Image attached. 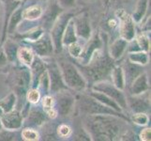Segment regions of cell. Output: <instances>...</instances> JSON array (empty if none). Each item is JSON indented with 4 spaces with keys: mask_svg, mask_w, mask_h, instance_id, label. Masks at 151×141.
I'll use <instances>...</instances> for the list:
<instances>
[{
    "mask_svg": "<svg viewBox=\"0 0 151 141\" xmlns=\"http://www.w3.org/2000/svg\"><path fill=\"white\" fill-rule=\"evenodd\" d=\"M86 131L92 140L110 141L120 137L122 121L112 115H87Z\"/></svg>",
    "mask_w": 151,
    "mask_h": 141,
    "instance_id": "cell-1",
    "label": "cell"
},
{
    "mask_svg": "<svg viewBox=\"0 0 151 141\" xmlns=\"http://www.w3.org/2000/svg\"><path fill=\"white\" fill-rule=\"evenodd\" d=\"M57 64L59 66L62 78L68 88L76 92H84L86 90L87 81L75 64L64 59L58 61Z\"/></svg>",
    "mask_w": 151,
    "mask_h": 141,
    "instance_id": "cell-2",
    "label": "cell"
},
{
    "mask_svg": "<svg viewBox=\"0 0 151 141\" xmlns=\"http://www.w3.org/2000/svg\"><path fill=\"white\" fill-rule=\"evenodd\" d=\"M79 107L81 112L85 115H112V116H116L124 119L125 121H129V119L124 116L123 113L117 112L104 106L96 99L91 97L89 94H83L79 99Z\"/></svg>",
    "mask_w": 151,
    "mask_h": 141,
    "instance_id": "cell-3",
    "label": "cell"
},
{
    "mask_svg": "<svg viewBox=\"0 0 151 141\" xmlns=\"http://www.w3.org/2000/svg\"><path fill=\"white\" fill-rule=\"evenodd\" d=\"M10 85L13 87V92L16 96H25L27 90L31 84V74L29 68L22 65L13 69V72L9 75Z\"/></svg>",
    "mask_w": 151,
    "mask_h": 141,
    "instance_id": "cell-4",
    "label": "cell"
},
{
    "mask_svg": "<svg viewBox=\"0 0 151 141\" xmlns=\"http://www.w3.org/2000/svg\"><path fill=\"white\" fill-rule=\"evenodd\" d=\"M74 15L70 12H62L58 16L56 17L55 22L53 23L50 30V37L52 39L55 51L56 53H59L63 49V44H62V37H63L64 30L67 27L69 21L73 17Z\"/></svg>",
    "mask_w": 151,
    "mask_h": 141,
    "instance_id": "cell-5",
    "label": "cell"
},
{
    "mask_svg": "<svg viewBox=\"0 0 151 141\" xmlns=\"http://www.w3.org/2000/svg\"><path fill=\"white\" fill-rule=\"evenodd\" d=\"M91 90L106 94L107 96L112 98L114 101H116L119 106H120L123 111L125 109L128 108L127 96L125 95L124 90H119V88H117L112 82L107 81L106 79L97 81L93 84Z\"/></svg>",
    "mask_w": 151,
    "mask_h": 141,
    "instance_id": "cell-6",
    "label": "cell"
},
{
    "mask_svg": "<svg viewBox=\"0 0 151 141\" xmlns=\"http://www.w3.org/2000/svg\"><path fill=\"white\" fill-rule=\"evenodd\" d=\"M116 16L119 21V37L127 40L128 43L133 40L136 35V29H135L136 24L132 17L124 9L116 10Z\"/></svg>",
    "mask_w": 151,
    "mask_h": 141,
    "instance_id": "cell-7",
    "label": "cell"
},
{
    "mask_svg": "<svg viewBox=\"0 0 151 141\" xmlns=\"http://www.w3.org/2000/svg\"><path fill=\"white\" fill-rule=\"evenodd\" d=\"M55 101L57 113L61 117H69L73 112L76 99L69 90H64L55 93Z\"/></svg>",
    "mask_w": 151,
    "mask_h": 141,
    "instance_id": "cell-8",
    "label": "cell"
},
{
    "mask_svg": "<svg viewBox=\"0 0 151 141\" xmlns=\"http://www.w3.org/2000/svg\"><path fill=\"white\" fill-rule=\"evenodd\" d=\"M87 41L88 43L84 47V49H83V52L80 57L78 59H76L78 63L80 64V66L87 65L96 52L102 49V47H103V40L100 36V34L92 35L90 39Z\"/></svg>",
    "mask_w": 151,
    "mask_h": 141,
    "instance_id": "cell-9",
    "label": "cell"
},
{
    "mask_svg": "<svg viewBox=\"0 0 151 141\" xmlns=\"http://www.w3.org/2000/svg\"><path fill=\"white\" fill-rule=\"evenodd\" d=\"M50 77V93H57L61 90H69L65 85L63 78L61 75L59 66L56 61L45 62Z\"/></svg>",
    "mask_w": 151,
    "mask_h": 141,
    "instance_id": "cell-10",
    "label": "cell"
},
{
    "mask_svg": "<svg viewBox=\"0 0 151 141\" xmlns=\"http://www.w3.org/2000/svg\"><path fill=\"white\" fill-rule=\"evenodd\" d=\"M75 32L78 38L88 40L92 36V27L86 12H82L72 17Z\"/></svg>",
    "mask_w": 151,
    "mask_h": 141,
    "instance_id": "cell-11",
    "label": "cell"
},
{
    "mask_svg": "<svg viewBox=\"0 0 151 141\" xmlns=\"http://www.w3.org/2000/svg\"><path fill=\"white\" fill-rule=\"evenodd\" d=\"M31 49L40 59H47L54 53L55 48L49 34H43L41 38L31 43Z\"/></svg>",
    "mask_w": 151,
    "mask_h": 141,
    "instance_id": "cell-12",
    "label": "cell"
},
{
    "mask_svg": "<svg viewBox=\"0 0 151 141\" xmlns=\"http://www.w3.org/2000/svg\"><path fill=\"white\" fill-rule=\"evenodd\" d=\"M0 119H1L3 128L9 131H18L24 126V121L23 115L16 109L3 113L0 116Z\"/></svg>",
    "mask_w": 151,
    "mask_h": 141,
    "instance_id": "cell-13",
    "label": "cell"
},
{
    "mask_svg": "<svg viewBox=\"0 0 151 141\" xmlns=\"http://www.w3.org/2000/svg\"><path fill=\"white\" fill-rule=\"evenodd\" d=\"M148 92L141 95H131L127 97V106L132 111L136 112H147L150 108V100L147 95Z\"/></svg>",
    "mask_w": 151,
    "mask_h": 141,
    "instance_id": "cell-14",
    "label": "cell"
},
{
    "mask_svg": "<svg viewBox=\"0 0 151 141\" xmlns=\"http://www.w3.org/2000/svg\"><path fill=\"white\" fill-rule=\"evenodd\" d=\"M46 121H47V116L45 112L39 108H36L35 106H30L27 117L24 119V121H27L25 124L30 127L41 126L46 122Z\"/></svg>",
    "mask_w": 151,
    "mask_h": 141,
    "instance_id": "cell-15",
    "label": "cell"
},
{
    "mask_svg": "<svg viewBox=\"0 0 151 141\" xmlns=\"http://www.w3.org/2000/svg\"><path fill=\"white\" fill-rule=\"evenodd\" d=\"M131 93L132 95H141V94L147 93L150 90L149 81L147 74L143 72L137 77H135L133 81L131 83Z\"/></svg>",
    "mask_w": 151,
    "mask_h": 141,
    "instance_id": "cell-16",
    "label": "cell"
},
{
    "mask_svg": "<svg viewBox=\"0 0 151 141\" xmlns=\"http://www.w3.org/2000/svg\"><path fill=\"white\" fill-rule=\"evenodd\" d=\"M128 44H129L128 41L120 37L114 40L108 47V56L114 61L120 59L125 54V52L127 51Z\"/></svg>",
    "mask_w": 151,
    "mask_h": 141,
    "instance_id": "cell-17",
    "label": "cell"
},
{
    "mask_svg": "<svg viewBox=\"0 0 151 141\" xmlns=\"http://www.w3.org/2000/svg\"><path fill=\"white\" fill-rule=\"evenodd\" d=\"M3 47L2 49L6 55L9 62L14 63L17 61V53L20 45L14 39L12 38H6L3 40Z\"/></svg>",
    "mask_w": 151,
    "mask_h": 141,
    "instance_id": "cell-18",
    "label": "cell"
},
{
    "mask_svg": "<svg viewBox=\"0 0 151 141\" xmlns=\"http://www.w3.org/2000/svg\"><path fill=\"white\" fill-rule=\"evenodd\" d=\"M110 76H111V82L116 86L117 88L121 90H124L126 88V78H125V74L122 66L114 65L112 67L110 71Z\"/></svg>",
    "mask_w": 151,
    "mask_h": 141,
    "instance_id": "cell-19",
    "label": "cell"
},
{
    "mask_svg": "<svg viewBox=\"0 0 151 141\" xmlns=\"http://www.w3.org/2000/svg\"><path fill=\"white\" fill-rule=\"evenodd\" d=\"M91 97H93L94 99H96L97 101H99L100 103H101L104 106H106L108 107H110L114 110H116L117 112H121L123 113V110L122 108L120 107V106L116 102L114 101L112 98H110L109 96H107L106 94H104L102 92H100V91H96V90H90V92L88 93Z\"/></svg>",
    "mask_w": 151,
    "mask_h": 141,
    "instance_id": "cell-20",
    "label": "cell"
},
{
    "mask_svg": "<svg viewBox=\"0 0 151 141\" xmlns=\"http://www.w3.org/2000/svg\"><path fill=\"white\" fill-rule=\"evenodd\" d=\"M22 8H21V5L19 7L15 9L12 13L10 14V16L8 20L7 23V27H6V34L12 35L14 32H16L17 27L19 24L22 22L23 17H22Z\"/></svg>",
    "mask_w": 151,
    "mask_h": 141,
    "instance_id": "cell-21",
    "label": "cell"
},
{
    "mask_svg": "<svg viewBox=\"0 0 151 141\" xmlns=\"http://www.w3.org/2000/svg\"><path fill=\"white\" fill-rule=\"evenodd\" d=\"M43 13V9L40 5H33V6L27 7L22 10V17L24 20L34 22V21H37L42 17Z\"/></svg>",
    "mask_w": 151,
    "mask_h": 141,
    "instance_id": "cell-22",
    "label": "cell"
},
{
    "mask_svg": "<svg viewBox=\"0 0 151 141\" xmlns=\"http://www.w3.org/2000/svg\"><path fill=\"white\" fill-rule=\"evenodd\" d=\"M36 57L33 50L29 47H19L17 53V60L21 62V64L27 67H30Z\"/></svg>",
    "mask_w": 151,
    "mask_h": 141,
    "instance_id": "cell-23",
    "label": "cell"
},
{
    "mask_svg": "<svg viewBox=\"0 0 151 141\" xmlns=\"http://www.w3.org/2000/svg\"><path fill=\"white\" fill-rule=\"evenodd\" d=\"M149 0H138L136 7L132 14V19L135 24H141L147 13Z\"/></svg>",
    "mask_w": 151,
    "mask_h": 141,
    "instance_id": "cell-24",
    "label": "cell"
},
{
    "mask_svg": "<svg viewBox=\"0 0 151 141\" xmlns=\"http://www.w3.org/2000/svg\"><path fill=\"white\" fill-rule=\"evenodd\" d=\"M78 37L75 32V28H74V24H73V20L72 18L69 21L67 27L64 30L63 33V37H62V44L63 46H68L69 44L78 41Z\"/></svg>",
    "mask_w": 151,
    "mask_h": 141,
    "instance_id": "cell-25",
    "label": "cell"
},
{
    "mask_svg": "<svg viewBox=\"0 0 151 141\" xmlns=\"http://www.w3.org/2000/svg\"><path fill=\"white\" fill-rule=\"evenodd\" d=\"M128 60L133 64H137L140 66H145L149 63V56H148V53L141 51V50L129 52Z\"/></svg>",
    "mask_w": 151,
    "mask_h": 141,
    "instance_id": "cell-26",
    "label": "cell"
},
{
    "mask_svg": "<svg viewBox=\"0 0 151 141\" xmlns=\"http://www.w3.org/2000/svg\"><path fill=\"white\" fill-rule=\"evenodd\" d=\"M143 66H140L137 64H133L129 61V63L126 67H123L125 78H126V83H132L135 77H137L140 74H142L143 71H141Z\"/></svg>",
    "mask_w": 151,
    "mask_h": 141,
    "instance_id": "cell-27",
    "label": "cell"
},
{
    "mask_svg": "<svg viewBox=\"0 0 151 141\" xmlns=\"http://www.w3.org/2000/svg\"><path fill=\"white\" fill-rule=\"evenodd\" d=\"M16 103H17V96L14 92H10L6 97L0 99V108H1L3 113L13 110Z\"/></svg>",
    "mask_w": 151,
    "mask_h": 141,
    "instance_id": "cell-28",
    "label": "cell"
},
{
    "mask_svg": "<svg viewBox=\"0 0 151 141\" xmlns=\"http://www.w3.org/2000/svg\"><path fill=\"white\" fill-rule=\"evenodd\" d=\"M44 33H45V31L42 27H32L27 31H25L21 37H23L24 40L29 41L30 43H32L34 41L38 40L40 38L42 37Z\"/></svg>",
    "mask_w": 151,
    "mask_h": 141,
    "instance_id": "cell-29",
    "label": "cell"
},
{
    "mask_svg": "<svg viewBox=\"0 0 151 141\" xmlns=\"http://www.w3.org/2000/svg\"><path fill=\"white\" fill-rule=\"evenodd\" d=\"M134 40L140 50L149 53L150 52V38L147 32H141L139 34H136L135 35Z\"/></svg>",
    "mask_w": 151,
    "mask_h": 141,
    "instance_id": "cell-30",
    "label": "cell"
},
{
    "mask_svg": "<svg viewBox=\"0 0 151 141\" xmlns=\"http://www.w3.org/2000/svg\"><path fill=\"white\" fill-rule=\"evenodd\" d=\"M37 87L40 90V93H43L44 95L50 94V77L47 69L40 74L38 81Z\"/></svg>",
    "mask_w": 151,
    "mask_h": 141,
    "instance_id": "cell-31",
    "label": "cell"
},
{
    "mask_svg": "<svg viewBox=\"0 0 151 141\" xmlns=\"http://www.w3.org/2000/svg\"><path fill=\"white\" fill-rule=\"evenodd\" d=\"M25 99L30 104H37L41 99V93L38 87H29L25 93Z\"/></svg>",
    "mask_w": 151,
    "mask_h": 141,
    "instance_id": "cell-32",
    "label": "cell"
},
{
    "mask_svg": "<svg viewBox=\"0 0 151 141\" xmlns=\"http://www.w3.org/2000/svg\"><path fill=\"white\" fill-rule=\"evenodd\" d=\"M132 121L139 125V126H147L149 122V117L147 112H136L132 113Z\"/></svg>",
    "mask_w": 151,
    "mask_h": 141,
    "instance_id": "cell-33",
    "label": "cell"
},
{
    "mask_svg": "<svg viewBox=\"0 0 151 141\" xmlns=\"http://www.w3.org/2000/svg\"><path fill=\"white\" fill-rule=\"evenodd\" d=\"M67 47H68V53H69V55L75 59H79L83 52V49H84V46L79 43V40L69 44Z\"/></svg>",
    "mask_w": 151,
    "mask_h": 141,
    "instance_id": "cell-34",
    "label": "cell"
},
{
    "mask_svg": "<svg viewBox=\"0 0 151 141\" xmlns=\"http://www.w3.org/2000/svg\"><path fill=\"white\" fill-rule=\"evenodd\" d=\"M21 137L25 141H37L40 139V134L34 128H25L22 131Z\"/></svg>",
    "mask_w": 151,
    "mask_h": 141,
    "instance_id": "cell-35",
    "label": "cell"
},
{
    "mask_svg": "<svg viewBox=\"0 0 151 141\" xmlns=\"http://www.w3.org/2000/svg\"><path fill=\"white\" fill-rule=\"evenodd\" d=\"M56 131H57V135L61 138H69L72 134L71 128L67 124H60L57 127Z\"/></svg>",
    "mask_w": 151,
    "mask_h": 141,
    "instance_id": "cell-36",
    "label": "cell"
},
{
    "mask_svg": "<svg viewBox=\"0 0 151 141\" xmlns=\"http://www.w3.org/2000/svg\"><path fill=\"white\" fill-rule=\"evenodd\" d=\"M40 100H41V104H42L43 110L55 106V97L50 95V94H46V95H44Z\"/></svg>",
    "mask_w": 151,
    "mask_h": 141,
    "instance_id": "cell-37",
    "label": "cell"
},
{
    "mask_svg": "<svg viewBox=\"0 0 151 141\" xmlns=\"http://www.w3.org/2000/svg\"><path fill=\"white\" fill-rule=\"evenodd\" d=\"M139 139L142 141H150L151 139V129L150 127L144 128L139 134Z\"/></svg>",
    "mask_w": 151,
    "mask_h": 141,
    "instance_id": "cell-38",
    "label": "cell"
},
{
    "mask_svg": "<svg viewBox=\"0 0 151 141\" xmlns=\"http://www.w3.org/2000/svg\"><path fill=\"white\" fill-rule=\"evenodd\" d=\"M15 135L12 134V131L3 129L0 131V140H14Z\"/></svg>",
    "mask_w": 151,
    "mask_h": 141,
    "instance_id": "cell-39",
    "label": "cell"
},
{
    "mask_svg": "<svg viewBox=\"0 0 151 141\" xmlns=\"http://www.w3.org/2000/svg\"><path fill=\"white\" fill-rule=\"evenodd\" d=\"M43 111L45 112L47 118L52 119L57 118V116H58V113H57V110H56V108L55 106L51 107V108H48V109H45V110H43Z\"/></svg>",
    "mask_w": 151,
    "mask_h": 141,
    "instance_id": "cell-40",
    "label": "cell"
},
{
    "mask_svg": "<svg viewBox=\"0 0 151 141\" xmlns=\"http://www.w3.org/2000/svg\"><path fill=\"white\" fill-rule=\"evenodd\" d=\"M75 0H58V5L63 9V8H70L74 5Z\"/></svg>",
    "mask_w": 151,
    "mask_h": 141,
    "instance_id": "cell-41",
    "label": "cell"
},
{
    "mask_svg": "<svg viewBox=\"0 0 151 141\" xmlns=\"http://www.w3.org/2000/svg\"><path fill=\"white\" fill-rule=\"evenodd\" d=\"M8 62H9V60L7 59L6 55H5L3 49L0 48V68L5 67L8 64Z\"/></svg>",
    "mask_w": 151,
    "mask_h": 141,
    "instance_id": "cell-42",
    "label": "cell"
},
{
    "mask_svg": "<svg viewBox=\"0 0 151 141\" xmlns=\"http://www.w3.org/2000/svg\"><path fill=\"white\" fill-rule=\"evenodd\" d=\"M108 25H109V27H110L111 28H114L116 27H117L118 23H117V21L116 19H112V20H110L108 22Z\"/></svg>",
    "mask_w": 151,
    "mask_h": 141,
    "instance_id": "cell-43",
    "label": "cell"
},
{
    "mask_svg": "<svg viewBox=\"0 0 151 141\" xmlns=\"http://www.w3.org/2000/svg\"><path fill=\"white\" fill-rule=\"evenodd\" d=\"M3 9V4H2V1L0 0V13H1V10Z\"/></svg>",
    "mask_w": 151,
    "mask_h": 141,
    "instance_id": "cell-44",
    "label": "cell"
},
{
    "mask_svg": "<svg viewBox=\"0 0 151 141\" xmlns=\"http://www.w3.org/2000/svg\"><path fill=\"white\" fill-rule=\"evenodd\" d=\"M4 128H3V125H2V122H1V119H0V131H2Z\"/></svg>",
    "mask_w": 151,
    "mask_h": 141,
    "instance_id": "cell-45",
    "label": "cell"
},
{
    "mask_svg": "<svg viewBox=\"0 0 151 141\" xmlns=\"http://www.w3.org/2000/svg\"><path fill=\"white\" fill-rule=\"evenodd\" d=\"M84 1H86V2H93V1H95V0H84Z\"/></svg>",
    "mask_w": 151,
    "mask_h": 141,
    "instance_id": "cell-46",
    "label": "cell"
},
{
    "mask_svg": "<svg viewBox=\"0 0 151 141\" xmlns=\"http://www.w3.org/2000/svg\"><path fill=\"white\" fill-rule=\"evenodd\" d=\"M12 1H15V2H22L23 0H12Z\"/></svg>",
    "mask_w": 151,
    "mask_h": 141,
    "instance_id": "cell-47",
    "label": "cell"
},
{
    "mask_svg": "<svg viewBox=\"0 0 151 141\" xmlns=\"http://www.w3.org/2000/svg\"><path fill=\"white\" fill-rule=\"evenodd\" d=\"M2 114H3V111L1 110V108H0V116H1Z\"/></svg>",
    "mask_w": 151,
    "mask_h": 141,
    "instance_id": "cell-48",
    "label": "cell"
},
{
    "mask_svg": "<svg viewBox=\"0 0 151 141\" xmlns=\"http://www.w3.org/2000/svg\"><path fill=\"white\" fill-rule=\"evenodd\" d=\"M0 40H1V33H0ZM0 43H1V40H0Z\"/></svg>",
    "mask_w": 151,
    "mask_h": 141,
    "instance_id": "cell-49",
    "label": "cell"
}]
</instances>
